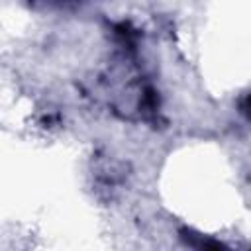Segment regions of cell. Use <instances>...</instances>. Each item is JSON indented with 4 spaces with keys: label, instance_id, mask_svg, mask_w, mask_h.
Listing matches in <instances>:
<instances>
[{
    "label": "cell",
    "instance_id": "6da1fadb",
    "mask_svg": "<svg viewBox=\"0 0 251 251\" xmlns=\"http://www.w3.org/2000/svg\"><path fill=\"white\" fill-rule=\"evenodd\" d=\"M182 239L184 243L192 249V251H229L224 243L212 239V237H204L202 233H194L192 229H182Z\"/></svg>",
    "mask_w": 251,
    "mask_h": 251
}]
</instances>
